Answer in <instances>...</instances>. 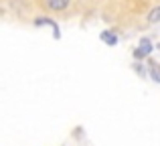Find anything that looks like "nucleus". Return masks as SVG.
<instances>
[{"mask_svg":"<svg viewBox=\"0 0 160 146\" xmlns=\"http://www.w3.org/2000/svg\"><path fill=\"white\" fill-rule=\"evenodd\" d=\"M150 53H152V43L144 37V39H140V47L134 51V57H136V59H144V57L150 55Z\"/></svg>","mask_w":160,"mask_h":146,"instance_id":"1","label":"nucleus"},{"mask_svg":"<svg viewBox=\"0 0 160 146\" xmlns=\"http://www.w3.org/2000/svg\"><path fill=\"white\" fill-rule=\"evenodd\" d=\"M99 39H102L106 45H109V47H116V45H118V35L112 33V31H103L102 35H99Z\"/></svg>","mask_w":160,"mask_h":146,"instance_id":"3","label":"nucleus"},{"mask_svg":"<svg viewBox=\"0 0 160 146\" xmlns=\"http://www.w3.org/2000/svg\"><path fill=\"white\" fill-rule=\"evenodd\" d=\"M148 73H150V79H152V81L160 83V63L150 61V63H148Z\"/></svg>","mask_w":160,"mask_h":146,"instance_id":"4","label":"nucleus"},{"mask_svg":"<svg viewBox=\"0 0 160 146\" xmlns=\"http://www.w3.org/2000/svg\"><path fill=\"white\" fill-rule=\"evenodd\" d=\"M134 67H136V71L140 73V75H144V69H142V65H140V63H136V65H134Z\"/></svg>","mask_w":160,"mask_h":146,"instance_id":"6","label":"nucleus"},{"mask_svg":"<svg viewBox=\"0 0 160 146\" xmlns=\"http://www.w3.org/2000/svg\"><path fill=\"white\" fill-rule=\"evenodd\" d=\"M158 49H160V45H158Z\"/></svg>","mask_w":160,"mask_h":146,"instance_id":"7","label":"nucleus"},{"mask_svg":"<svg viewBox=\"0 0 160 146\" xmlns=\"http://www.w3.org/2000/svg\"><path fill=\"white\" fill-rule=\"evenodd\" d=\"M69 2L71 0H47V6L51 8V10H55V12H61V10H65V8L69 6Z\"/></svg>","mask_w":160,"mask_h":146,"instance_id":"2","label":"nucleus"},{"mask_svg":"<svg viewBox=\"0 0 160 146\" xmlns=\"http://www.w3.org/2000/svg\"><path fill=\"white\" fill-rule=\"evenodd\" d=\"M148 23H150V24H156V23H160V6L152 8V10L148 12Z\"/></svg>","mask_w":160,"mask_h":146,"instance_id":"5","label":"nucleus"}]
</instances>
